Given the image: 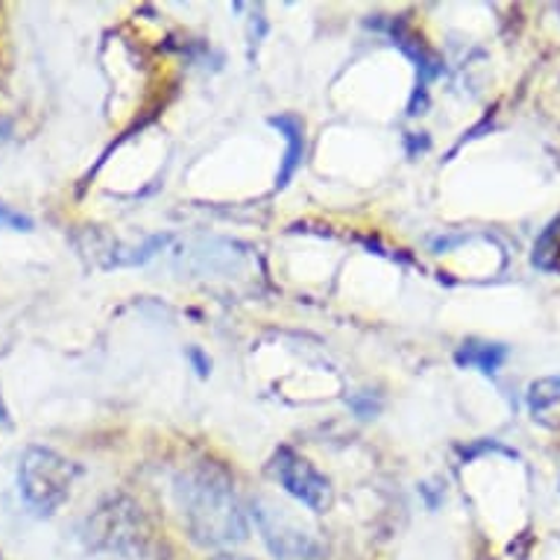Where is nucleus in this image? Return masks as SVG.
I'll use <instances>...</instances> for the list:
<instances>
[{"instance_id":"nucleus-1","label":"nucleus","mask_w":560,"mask_h":560,"mask_svg":"<svg viewBox=\"0 0 560 560\" xmlns=\"http://www.w3.org/2000/svg\"><path fill=\"white\" fill-rule=\"evenodd\" d=\"M176 499L194 542L223 549L247 537V520L235 493V481L214 460H200L185 469L176 478Z\"/></svg>"},{"instance_id":"nucleus-2","label":"nucleus","mask_w":560,"mask_h":560,"mask_svg":"<svg viewBox=\"0 0 560 560\" xmlns=\"http://www.w3.org/2000/svg\"><path fill=\"white\" fill-rule=\"evenodd\" d=\"M74 460L62 458L59 452L47 446H30L21 455L19 467V487L21 497L36 514H54L56 508L65 505V499L71 497V487L77 478Z\"/></svg>"},{"instance_id":"nucleus-3","label":"nucleus","mask_w":560,"mask_h":560,"mask_svg":"<svg viewBox=\"0 0 560 560\" xmlns=\"http://www.w3.org/2000/svg\"><path fill=\"white\" fill-rule=\"evenodd\" d=\"M89 542L118 560H144L150 549L144 516L129 499H112L89 523Z\"/></svg>"},{"instance_id":"nucleus-4","label":"nucleus","mask_w":560,"mask_h":560,"mask_svg":"<svg viewBox=\"0 0 560 560\" xmlns=\"http://www.w3.org/2000/svg\"><path fill=\"white\" fill-rule=\"evenodd\" d=\"M273 476L279 478V485L285 487L288 497H294L300 505H305L314 514L329 511L331 505V485L329 478L323 476L320 469L314 467L312 460H305L303 455H296L294 450H282L273 455Z\"/></svg>"},{"instance_id":"nucleus-5","label":"nucleus","mask_w":560,"mask_h":560,"mask_svg":"<svg viewBox=\"0 0 560 560\" xmlns=\"http://www.w3.org/2000/svg\"><path fill=\"white\" fill-rule=\"evenodd\" d=\"M256 523L261 528V537L270 546L276 558L282 560H314L320 555V542L314 540L312 534H305L303 528H296L288 516H282V511L267 505H256Z\"/></svg>"},{"instance_id":"nucleus-6","label":"nucleus","mask_w":560,"mask_h":560,"mask_svg":"<svg viewBox=\"0 0 560 560\" xmlns=\"http://www.w3.org/2000/svg\"><path fill=\"white\" fill-rule=\"evenodd\" d=\"M270 127H276L285 136V159H282V167H279V176H276V191H282V188L294 179L300 165H303L305 127L296 115H273V118H270Z\"/></svg>"},{"instance_id":"nucleus-7","label":"nucleus","mask_w":560,"mask_h":560,"mask_svg":"<svg viewBox=\"0 0 560 560\" xmlns=\"http://www.w3.org/2000/svg\"><path fill=\"white\" fill-rule=\"evenodd\" d=\"M508 359L505 343H490V340H464L455 352V364L458 368H469L485 373V376H493Z\"/></svg>"},{"instance_id":"nucleus-8","label":"nucleus","mask_w":560,"mask_h":560,"mask_svg":"<svg viewBox=\"0 0 560 560\" xmlns=\"http://www.w3.org/2000/svg\"><path fill=\"white\" fill-rule=\"evenodd\" d=\"M555 405H560V376L540 378L528 387V408H532L534 420H546V413Z\"/></svg>"},{"instance_id":"nucleus-9","label":"nucleus","mask_w":560,"mask_h":560,"mask_svg":"<svg viewBox=\"0 0 560 560\" xmlns=\"http://www.w3.org/2000/svg\"><path fill=\"white\" fill-rule=\"evenodd\" d=\"M0 230H19V232H30L33 230V221H30L27 214L15 212L10 206H0Z\"/></svg>"},{"instance_id":"nucleus-10","label":"nucleus","mask_w":560,"mask_h":560,"mask_svg":"<svg viewBox=\"0 0 560 560\" xmlns=\"http://www.w3.org/2000/svg\"><path fill=\"white\" fill-rule=\"evenodd\" d=\"M368 399H370V394L355 396V399H352V408H355V411H359V417H364V420H370V417L376 413V405H370Z\"/></svg>"},{"instance_id":"nucleus-11","label":"nucleus","mask_w":560,"mask_h":560,"mask_svg":"<svg viewBox=\"0 0 560 560\" xmlns=\"http://www.w3.org/2000/svg\"><path fill=\"white\" fill-rule=\"evenodd\" d=\"M214 560H247V558H235V555H221V558H214Z\"/></svg>"},{"instance_id":"nucleus-12","label":"nucleus","mask_w":560,"mask_h":560,"mask_svg":"<svg viewBox=\"0 0 560 560\" xmlns=\"http://www.w3.org/2000/svg\"><path fill=\"white\" fill-rule=\"evenodd\" d=\"M7 420V411H3V402H0V423Z\"/></svg>"}]
</instances>
